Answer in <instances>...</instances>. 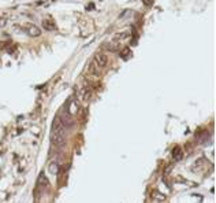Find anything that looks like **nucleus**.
Masks as SVG:
<instances>
[{
	"mask_svg": "<svg viewBox=\"0 0 216 203\" xmlns=\"http://www.w3.org/2000/svg\"><path fill=\"white\" fill-rule=\"evenodd\" d=\"M130 39V32H121V33H118V34H115V37H114V40L115 41H118V43H123V41H127Z\"/></svg>",
	"mask_w": 216,
	"mask_h": 203,
	"instance_id": "f03ea898",
	"label": "nucleus"
},
{
	"mask_svg": "<svg viewBox=\"0 0 216 203\" xmlns=\"http://www.w3.org/2000/svg\"><path fill=\"white\" fill-rule=\"evenodd\" d=\"M93 60H94V66L96 67L104 69L105 66H107V63H108V56L104 52H96Z\"/></svg>",
	"mask_w": 216,
	"mask_h": 203,
	"instance_id": "f257e3e1",
	"label": "nucleus"
},
{
	"mask_svg": "<svg viewBox=\"0 0 216 203\" xmlns=\"http://www.w3.org/2000/svg\"><path fill=\"white\" fill-rule=\"evenodd\" d=\"M43 26H44V29L45 30H48V32H52V30L56 29V23H55L52 19H44Z\"/></svg>",
	"mask_w": 216,
	"mask_h": 203,
	"instance_id": "7ed1b4c3",
	"label": "nucleus"
},
{
	"mask_svg": "<svg viewBox=\"0 0 216 203\" xmlns=\"http://www.w3.org/2000/svg\"><path fill=\"white\" fill-rule=\"evenodd\" d=\"M27 33L30 34L32 37H36V36H40L41 32H40V29L37 26H33V25H29L27 26Z\"/></svg>",
	"mask_w": 216,
	"mask_h": 203,
	"instance_id": "20e7f679",
	"label": "nucleus"
},
{
	"mask_svg": "<svg viewBox=\"0 0 216 203\" xmlns=\"http://www.w3.org/2000/svg\"><path fill=\"white\" fill-rule=\"evenodd\" d=\"M130 54H131V52H130V50H129V48H126L125 51H122V55H121V56H122V58H129Z\"/></svg>",
	"mask_w": 216,
	"mask_h": 203,
	"instance_id": "39448f33",
	"label": "nucleus"
}]
</instances>
